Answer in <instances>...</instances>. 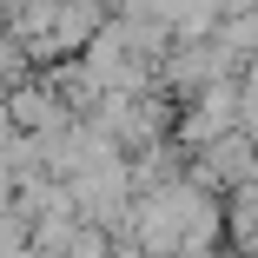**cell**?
Here are the masks:
<instances>
[{
    "label": "cell",
    "mask_w": 258,
    "mask_h": 258,
    "mask_svg": "<svg viewBox=\"0 0 258 258\" xmlns=\"http://www.w3.org/2000/svg\"><path fill=\"white\" fill-rule=\"evenodd\" d=\"M73 258H106V245H99V238H93V232H86V238H80V245H73Z\"/></svg>",
    "instance_id": "obj_1"
}]
</instances>
